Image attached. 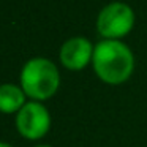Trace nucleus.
Here are the masks:
<instances>
[{
    "label": "nucleus",
    "instance_id": "nucleus-8",
    "mask_svg": "<svg viewBox=\"0 0 147 147\" xmlns=\"http://www.w3.org/2000/svg\"><path fill=\"white\" fill-rule=\"evenodd\" d=\"M36 147H51V146H36Z\"/></svg>",
    "mask_w": 147,
    "mask_h": 147
},
{
    "label": "nucleus",
    "instance_id": "nucleus-6",
    "mask_svg": "<svg viewBox=\"0 0 147 147\" xmlns=\"http://www.w3.org/2000/svg\"><path fill=\"white\" fill-rule=\"evenodd\" d=\"M26 105V93L14 84H3L0 86V112L13 114L19 112Z\"/></svg>",
    "mask_w": 147,
    "mask_h": 147
},
{
    "label": "nucleus",
    "instance_id": "nucleus-3",
    "mask_svg": "<svg viewBox=\"0 0 147 147\" xmlns=\"http://www.w3.org/2000/svg\"><path fill=\"white\" fill-rule=\"evenodd\" d=\"M51 127V115L48 109L38 101H30L22 106L16 115V128L24 138L36 141L43 138Z\"/></svg>",
    "mask_w": 147,
    "mask_h": 147
},
{
    "label": "nucleus",
    "instance_id": "nucleus-7",
    "mask_svg": "<svg viewBox=\"0 0 147 147\" xmlns=\"http://www.w3.org/2000/svg\"><path fill=\"white\" fill-rule=\"evenodd\" d=\"M0 147H13V146H10V144H7V142H2V141H0Z\"/></svg>",
    "mask_w": 147,
    "mask_h": 147
},
{
    "label": "nucleus",
    "instance_id": "nucleus-5",
    "mask_svg": "<svg viewBox=\"0 0 147 147\" xmlns=\"http://www.w3.org/2000/svg\"><path fill=\"white\" fill-rule=\"evenodd\" d=\"M93 59V48L86 38H71L62 46L60 60L68 70H82Z\"/></svg>",
    "mask_w": 147,
    "mask_h": 147
},
{
    "label": "nucleus",
    "instance_id": "nucleus-1",
    "mask_svg": "<svg viewBox=\"0 0 147 147\" xmlns=\"http://www.w3.org/2000/svg\"><path fill=\"white\" fill-rule=\"evenodd\" d=\"M93 68L103 82L122 84L133 73L134 59L123 43L105 40L93 49Z\"/></svg>",
    "mask_w": 147,
    "mask_h": 147
},
{
    "label": "nucleus",
    "instance_id": "nucleus-2",
    "mask_svg": "<svg viewBox=\"0 0 147 147\" xmlns=\"http://www.w3.org/2000/svg\"><path fill=\"white\" fill-rule=\"evenodd\" d=\"M60 76L55 65L48 59H32L22 68L21 87L24 93L35 101L48 100L57 92Z\"/></svg>",
    "mask_w": 147,
    "mask_h": 147
},
{
    "label": "nucleus",
    "instance_id": "nucleus-4",
    "mask_svg": "<svg viewBox=\"0 0 147 147\" xmlns=\"http://www.w3.org/2000/svg\"><path fill=\"white\" fill-rule=\"evenodd\" d=\"M134 24V14L125 3H111L98 16V32L105 38L125 36Z\"/></svg>",
    "mask_w": 147,
    "mask_h": 147
}]
</instances>
